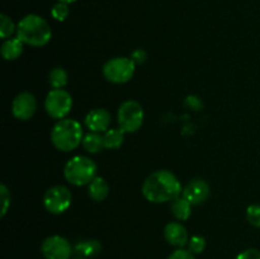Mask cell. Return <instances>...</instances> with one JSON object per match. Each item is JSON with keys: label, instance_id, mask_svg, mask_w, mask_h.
I'll use <instances>...</instances> for the list:
<instances>
[{"label": "cell", "instance_id": "obj_1", "mask_svg": "<svg viewBox=\"0 0 260 259\" xmlns=\"http://www.w3.org/2000/svg\"><path fill=\"white\" fill-rule=\"evenodd\" d=\"M183 193L182 184L177 175L169 170H156L145 179L142 195L149 202H172Z\"/></svg>", "mask_w": 260, "mask_h": 259}, {"label": "cell", "instance_id": "obj_2", "mask_svg": "<svg viewBox=\"0 0 260 259\" xmlns=\"http://www.w3.org/2000/svg\"><path fill=\"white\" fill-rule=\"evenodd\" d=\"M17 37L24 45L42 47L50 42L52 30L45 18L37 14H28L18 23Z\"/></svg>", "mask_w": 260, "mask_h": 259}, {"label": "cell", "instance_id": "obj_3", "mask_svg": "<svg viewBox=\"0 0 260 259\" xmlns=\"http://www.w3.org/2000/svg\"><path fill=\"white\" fill-rule=\"evenodd\" d=\"M83 127L73 118L58 119L51 131V141L53 146L65 152L75 150L83 142Z\"/></svg>", "mask_w": 260, "mask_h": 259}, {"label": "cell", "instance_id": "obj_4", "mask_svg": "<svg viewBox=\"0 0 260 259\" xmlns=\"http://www.w3.org/2000/svg\"><path fill=\"white\" fill-rule=\"evenodd\" d=\"M63 175L69 183L76 187L89 184L96 177V164L90 157L78 155L66 163Z\"/></svg>", "mask_w": 260, "mask_h": 259}, {"label": "cell", "instance_id": "obj_5", "mask_svg": "<svg viewBox=\"0 0 260 259\" xmlns=\"http://www.w3.org/2000/svg\"><path fill=\"white\" fill-rule=\"evenodd\" d=\"M135 69L136 65L131 57H114L104 63L103 75L111 83L123 84L134 78Z\"/></svg>", "mask_w": 260, "mask_h": 259}, {"label": "cell", "instance_id": "obj_6", "mask_svg": "<svg viewBox=\"0 0 260 259\" xmlns=\"http://www.w3.org/2000/svg\"><path fill=\"white\" fill-rule=\"evenodd\" d=\"M144 109L136 101H126L121 104L117 113L119 128L124 132H136L144 123Z\"/></svg>", "mask_w": 260, "mask_h": 259}, {"label": "cell", "instance_id": "obj_7", "mask_svg": "<svg viewBox=\"0 0 260 259\" xmlns=\"http://www.w3.org/2000/svg\"><path fill=\"white\" fill-rule=\"evenodd\" d=\"M73 108V98L65 89H52L45 99V109L55 119L66 118Z\"/></svg>", "mask_w": 260, "mask_h": 259}, {"label": "cell", "instance_id": "obj_8", "mask_svg": "<svg viewBox=\"0 0 260 259\" xmlns=\"http://www.w3.org/2000/svg\"><path fill=\"white\" fill-rule=\"evenodd\" d=\"M71 201H73V196L65 185L51 187L43 196V206L48 212L53 215H60L65 212L70 207Z\"/></svg>", "mask_w": 260, "mask_h": 259}, {"label": "cell", "instance_id": "obj_9", "mask_svg": "<svg viewBox=\"0 0 260 259\" xmlns=\"http://www.w3.org/2000/svg\"><path fill=\"white\" fill-rule=\"evenodd\" d=\"M41 251L46 259H71L74 248L63 236L52 235L45 239L41 245Z\"/></svg>", "mask_w": 260, "mask_h": 259}, {"label": "cell", "instance_id": "obj_10", "mask_svg": "<svg viewBox=\"0 0 260 259\" xmlns=\"http://www.w3.org/2000/svg\"><path fill=\"white\" fill-rule=\"evenodd\" d=\"M36 109H37V99L29 91L19 93L12 103L13 114L15 118L22 119V121H27L30 117H33Z\"/></svg>", "mask_w": 260, "mask_h": 259}, {"label": "cell", "instance_id": "obj_11", "mask_svg": "<svg viewBox=\"0 0 260 259\" xmlns=\"http://www.w3.org/2000/svg\"><path fill=\"white\" fill-rule=\"evenodd\" d=\"M210 184H208L206 180L197 178V179L190 180V182L185 185L184 189H183L182 196L184 198H187L193 206H198L202 205L203 202L207 201V198L210 197Z\"/></svg>", "mask_w": 260, "mask_h": 259}, {"label": "cell", "instance_id": "obj_12", "mask_svg": "<svg viewBox=\"0 0 260 259\" xmlns=\"http://www.w3.org/2000/svg\"><path fill=\"white\" fill-rule=\"evenodd\" d=\"M85 126L91 132H101L104 134L111 126V114L104 108H95L88 112L85 116Z\"/></svg>", "mask_w": 260, "mask_h": 259}, {"label": "cell", "instance_id": "obj_13", "mask_svg": "<svg viewBox=\"0 0 260 259\" xmlns=\"http://www.w3.org/2000/svg\"><path fill=\"white\" fill-rule=\"evenodd\" d=\"M164 238L170 245L175 248H184L189 241L188 231L183 223L173 221V222L167 223L164 229Z\"/></svg>", "mask_w": 260, "mask_h": 259}, {"label": "cell", "instance_id": "obj_14", "mask_svg": "<svg viewBox=\"0 0 260 259\" xmlns=\"http://www.w3.org/2000/svg\"><path fill=\"white\" fill-rule=\"evenodd\" d=\"M102 251V244L95 239H86L75 244L74 246V253L79 256L84 258H94Z\"/></svg>", "mask_w": 260, "mask_h": 259}, {"label": "cell", "instance_id": "obj_15", "mask_svg": "<svg viewBox=\"0 0 260 259\" xmlns=\"http://www.w3.org/2000/svg\"><path fill=\"white\" fill-rule=\"evenodd\" d=\"M89 196L93 201L102 202L106 200L109 195V185L107 180L102 177H95L90 183H89Z\"/></svg>", "mask_w": 260, "mask_h": 259}, {"label": "cell", "instance_id": "obj_16", "mask_svg": "<svg viewBox=\"0 0 260 259\" xmlns=\"http://www.w3.org/2000/svg\"><path fill=\"white\" fill-rule=\"evenodd\" d=\"M23 46H24V43L18 37L8 38L2 45V56L7 61L17 60L22 55Z\"/></svg>", "mask_w": 260, "mask_h": 259}, {"label": "cell", "instance_id": "obj_17", "mask_svg": "<svg viewBox=\"0 0 260 259\" xmlns=\"http://www.w3.org/2000/svg\"><path fill=\"white\" fill-rule=\"evenodd\" d=\"M192 203L184 198L183 196H179L178 198H175L174 201H172V206H170V210H172L173 216H174L177 220L179 221H185L190 217L192 215Z\"/></svg>", "mask_w": 260, "mask_h": 259}, {"label": "cell", "instance_id": "obj_18", "mask_svg": "<svg viewBox=\"0 0 260 259\" xmlns=\"http://www.w3.org/2000/svg\"><path fill=\"white\" fill-rule=\"evenodd\" d=\"M81 144H83L84 149L88 152H91V154H98L102 150L106 149L103 134H101V132H88L86 135H84Z\"/></svg>", "mask_w": 260, "mask_h": 259}, {"label": "cell", "instance_id": "obj_19", "mask_svg": "<svg viewBox=\"0 0 260 259\" xmlns=\"http://www.w3.org/2000/svg\"><path fill=\"white\" fill-rule=\"evenodd\" d=\"M124 134L126 132L122 128H109L103 134L104 146L106 149H119L124 141Z\"/></svg>", "mask_w": 260, "mask_h": 259}, {"label": "cell", "instance_id": "obj_20", "mask_svg": "<svg viewBox=\"0 0 260 259\" xmlns=\"http://www.w3.org/2000/svg\"><path fill=\"white\" fill-rule=\"evenodd\" d=\"M69 75L65 69L55 68L48 74V83L53 89H62L68 84Z\"/></svg>", "mask_w": 260, "mask_h": 259}, {"label": "cell", "instance_id": "obj_21", "mask_svg": "<svg viewBox=\"0 0 260 259\" xmlns=\"http://www.w3.org/2000/svg\"><path fill=\"white\" fill-rule=\"evenodd\" d=\"M14 32H17V27H15L14 22L8 15H0V37L3 40H7Z\"/></svg>", "mask_w": 260, "mask_h": 259}, {"label": "cell", "instance_id": "obj_22", "mask_svg": "<svg viewBox=\"0 0 260 259\" xmlns=\"http://www.w3.org/2000/svg\"><path fill=\"white\" fill-rule=\"evenodd\" d=\"M69 13H70V10H69V4H66V3L58 2L51 9V15L53 17V19L58 20V22H63L69 17Z\"/></svg>", "mask_w": 260, "mask_h": 259}, {"label": "cell", "instance_id": "obj_23", "mask_svg": "<svg viewBox=\"0 0 260 259\" xmlns=\"http://www.w3.org/2000/svg\"><path fill=\"white\" fill-rule=\"evenodd\" d=\"M206 249V239L201 235H194L189 238L188 241V250L193 254H201Z\"/></svg>", "mask_w": 260, "mask_h": 259}, {"label": "cell", "instance_id": "obj_24", "mask_svg": "<svg viewBox=\"0 0 260 259\" xmlns=\"http://www.w3.org/2000/svg\"><path fill=\"white\" fill-rule=\"evenodd\" d=\"M246 218L254 228H260V205H250L246 208Z\"/></svg>", "mask_w": 260, "mask_h": 259}, {"label": "cell", "instance_id": "obj_25", "mask_svg": "<svg viewBox=\"0 0 260 259\" xmlns=\"http://www.w3.org/2000/svg\"><path fill=\"white\" fill-rule=\"evenodd\" d=\"M0 200H2V212H0V216L4 217L5 213L8 212V208L10 207V192L7 188V185L2 184L0 185Z\"/></svg>", "mask_w": 260, "mask_h": 259}, {"label": "cell", "instance_id": "obj_26", "mask_svg": "<svg viewBox=\"0 0 260 259\" xmlns=\"http://www.w3.org/2000/svg\"><path fill=\"white\" fill-rule=\"evenodd\" d=\"M168 259H196L194 254L190 250H187L184 248H178L177 250L173 251Z\"/></svg>", "mask_w": 260, "mask_h": 259}, {"label": "cell", "instance_id": "obj_27", "mask_svg": "<svg viewBox=\"0 0 260 259\" xmlns=\"http://www.w3.org/2000/svg\"><path fill=\"white\" fill-rule=\"evenodd\" d=\"M235 259H260V251L255 248H249L236 255Z\"/></svg>", "mask_w": 260, "mask_h": 259}, {"label": "cell", "instance_id": "obj_28", "mask_svg": "<svg viewBox=\"0 0 260 259\" xmlns=\"http://www.w3.org/2000/svg\"><path fill=\"white\" fill-rule=\"evenodd\" d=\"M131 60L134 61L135 65H141V63H144L145 61H146L147 58V53L146 51L142 50V48H137V50H135L134 52L131 53Z\"/></svg>", "mask_w": 260, "mask_h": 259}, {"label": "cell", "instance_id": "obj_29", "mask_svg": "<svg viewBox=\"0 0 260 259\" xmlns=\"http://www.w3.org/2000/svg\"><path fill=\"white\" fill-rule=\"evenodd\" d=\"M187 103L189 104L190 107H193V108H198V106H196V103H201V101L198 98H196V96H194V101H192V96H189V98L187 99Z\"/></svg>", "mask_w": 260, "mask_h": 259}, {"label": "cell", "instance_id": "obj_30", "mask_svg": "<svg viewBox=\"0 0 260 259\" xmlns=\"http://www.w3.org/2000/svg\"><path fill=\"white\" fill-rule=\"evenodd\" d=\"M58 2H61V3H66V4H71V3L76 2V0H58Z\"/></svg>", "mask_w": 260, "mask_h": 259}, {"label": "cell", "instance_id": "obj_31", "mask_svg": "<svg viewBox=\"0 0 260 259\" xmlns=\"http://www.w3.org/2000/svg\"><path fill=\"white\" fill-rule=\"evenodd\" d=\"M71 259H88V258H84V256L76 255V256H74V258H71Z\"/></svg>", "mask_w": 260, "mask_h": 259}]
</instances>
